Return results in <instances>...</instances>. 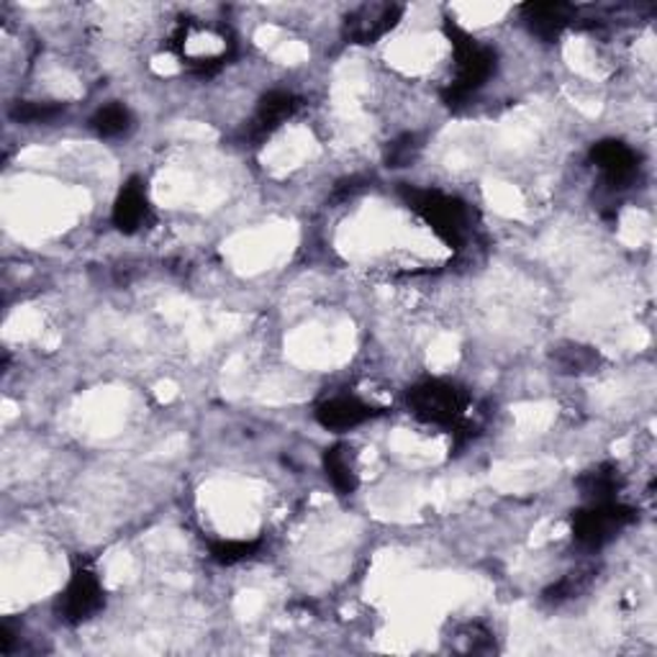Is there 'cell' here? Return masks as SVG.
<instances>
[{
  "label": "cell",
  "instance_id": "19",
  "mask_svg": "<svg viewBox=\"0 0 657 657\" xmlns=\"http://www.w3.org/2000/svg\"><path fill=\"white\" fill-rule=\"evenodd\" d=\"M591 578H593V573H583V571L567 573L563 581H557L555 586H550L548 591H544V601H550V604H563V601H571L591 586Z\"/></svg>",
  "mask_w": 657,
  "mask_h": 657
},
{
  "label": "cell",
  "instance_id": "4",
  "mask_svg": "<svg viewBox=\"0 0 657 657\" xmlns=\"http://www.w3.org/2000/svg\"><path fill=\"white\" fill-rule=\"evenodd\" d=\"M406 404L411 414L431 427L458 429L470 408L468 390L450 380H424L408 390Z\"/></svg>",
  "mask_w": 657,
  "mask_h": 657
},
{
  "label": "cell",
  "instance_id": "22",
  "mask_svg": "<svg viewBox=\"0 0 657 657\" xmlns=\"http://www.w3.org/2000/svg\"><path fill=\"white\" fill-rule=\"evenodd\" d=\"M365 188V182L363 180H357V178H352V180H344L340 188H336V196L340 198H352L357 194V190H363Z\"/></svg>",
  "mask_w": 657,
  "mask_h": 657
},
{
  "label": "cell",
  "instance_id": "13",
  "mask_svg": "<svg viewBox=\"0 0 657 657\" xmlns=\"http://www.w3.org/2000/svg\"><path fill=\"white\" fill-rule=\"evenodd\" d=\"M622 472L612 462H601L578 478V491L588 503L614 501L616 493L622 491Z\"/></svg>",
  "mask_w": 657,
  "mask_h": 657
},
{
  "label": "cell",
  "instance_id": "14",
  "mask_svg": "<svg viewBox=\"0 0 657 657\" xmlns=\"http://www.w3.org/2000/svg\"><path fill=\"white\" fill-rule=\"evenodd\" d=\"M324 470L328 483L336 488V493L352 496L357 491L359 478H357V465H355V452L347 445H334L324 452Z\"/></svg>",
  "mask_w": 657,
  "mask_h": 657
},
{
  "label": "cell",
  "instance_id": "15",
  "mask_svg": "<svg viewBox=\"0 0 657 657\" xmlns=\"http://www.w3.org/2000/svg\"><path fill=\"white\" fill-rule=\"evenodd\" d=\"M132 124V111L124 103H108V106L95 111V116L91 118L93 132L103 136V139H116V136L129 132Z\"/></svg>",
  "mask_w": 657,
  "mask_h": 657
},
{
  "label": "cell",
  "instance_id": "7",
  "mask_svg": "<svg viewBox=\"0 0 657 657\" xmlns=\"http://www.w3.org/2000/svg\"><path fill=\"white\" fill-rule=\"evenodd\" d=\"M404 6L398 3H363L344 19V39L352 44H375L398 27Z\"/></svg>",
  "mask_w": 657,
  "mask_h": 657
},
{
  "label": "cell",
  "instance_id": "10",
  "mask_svg": "<svg viewBox=\"0 0 657 657\" xmlns=\"http://www.w3.org/2000/svg\"><path fill=\"white\" fill-rule=\"evenodd\" d=\"M378 414H380L378 408L365 404V400H359L355 396H334V398L324 400V404H319L316 421L326 429L344 431V429H355V427H359V424L375 419Z\"/></svg>",
  "mask_w": 657,
  "mask_h": 657
},
{
  "label": "cell",
  "instance_id": "16",
  "mask_svg": "<svg viewBox=\"0 0 657 657\" xmlns=\"http://www.w3.org/2000/svg\"><path fill=\"white\" fill-rule=\"evenodd\" d=\"M552 359H555L560 373H567V375L591 373L593 367L598 365L596 352L591 347H581V344H565V347H557Z\"/></svg>",
  "mask_w": 657,
  "mask_h": 657
},
{
  "label": "cell",
  "instance_id": "9",
  "mask_svg": "<svg viewBox=\"0 0 657 657\" xmlns=\"http://www.w3.org/2000/svg\"><path fill=\"white\" fill-rule=\"evenodd\" d=\"M114 227L122 231V234H136L152 221V204L147 196V188L139 178H132L118 194L114 204Z\"/></svg>",
  "mask_w": 657,
  "mask_h": 657
},
{
  "label": "cell",
  "instance_id": "1",
  "mask_svg": "<svg viewBox=\"0 0 657 657\" xmlns=\"http://www.w3.org/2000/svg\"><path fill=\"white\" fill-rule=\"evenodd\" d=\"M445 34L452 44L455 77H452V83L445 87L442 98L447 106L458 108L465 101L472 98V95H476L480 87H483L488 80L493 77L496 65H499V58H496L493 46L478 42L476 36H470L468 31L458 27V23L447 21Z\"/></svg>",
  "mask_w": 657,
  "mask_h": 657
},
{
  "label": "cell",
  "instance_id": "5",
  "mask_svg": "<svg viewBox=\"0 0 657 657\" xmlns=\"http://www.w3.org/2000/svg\"><path fill=\"white\" fill-rule=\"evenodd\" d=\"M635 519L637 511L616 499L588 503L573 514V540L586 550H598L635 524Z\"/></svg>",
  "mask_w": 657,
  "mask_h": 657
},
{
  "label": "cell",
  "instance_id": "21",
  "mask_svg": "<svg viewBox=\"0 0 657 657\" xmlns=\"http://www.w3.org/2000/svg\"><path fill=\"white\" fill-rule=\"evenodd\" d=\"M465 643V647H460L462 653H488L493 647V639H491V632H486V629H480L478 624H472V627H468L462 632L460 635Z\"/></svg>",
  "mask_w": 657,
  "mask_h": 657
},
{
  "label": "cell",
  "instance_id": "20",
  "mask_svg": "<svg viewBox=\"0 0 657 657\" xmlns=\"http://www.w3.org/2000/svg\"><path fill=\"white\" fill-rule=\"evenodd\" d=\"M419 149H421V144L414 134H400L388 144L386 163H388V167H408L416 157H419Z\"/></svg>",
  "mask_w": 657,
  "mask_h": 657
},
{
  "label": "cell",
  "instance_id": "6",
  "mask_svg": "<svg viewBox=\"0 0 657 657\" xmlns=\"http://www.w3.org/2000/svg\"><path fill=\"white\" fill-rule=\"evenodd\" d=\"M103 606H106V591H103L101 578L87 567H77L70 575L65 591L60 593V619L77 627V624L91 622Z\"/></svg>",
  "mask_w": 657,
  "mask_h": 657
},
{
  "label": "cell",
  "instance_id": "8",
  "mask_svg": "<svg viewBox=\"0 0 657 657\" xmlns=\"http://www.w3.org/2000/svg\"><path fill=\"white\" fill-rule=\"evenodd\" d=\"M591 163L604 175L606 186L627 188L635 182L639 170L637 152L619 139H604L591 147Z\"/></svg>",
  "mask_w": 657,
  "mask_h": 657
},
{
  "label": "cell",
  "instance_id": "11",
  "mask_svg": "<svg viewBox=\"0 0 657 657\" xmlns=\"http://www.w3.org/2000/svg\"><path fill=\"white\" fill-rule=\"evenodd\" d=\"M299 106L301 101L295 98L291 91L264 93L250 122V136H254V139H264V136H270L272 132L280 129L288 118H293Z\"/></svg>",
  "mask_w": 657,
  "mask_h": 657
},
{
  "label": "cell",
  "instance_id": "18",
  "mask_svg": "<svg viewBox=\"0 0 657 657\" xmlns=\"http://www.w3.org/2000/svg\"><path fill=\"white\" fill-rule=\"evenodd\" d=\"M65 114V106L60 103H34V101H21L15 103L11 116L21 124H52L54 118Z\"/></svg>",
  "mask_w": 657,
  "mask_h": 657
},
{
  "label": "cell",
  "instance_id": "12",
  "mask_svg": "<svg viewBox=\"0 0 657 657\" xmlns=\"http://www.w3.org/2000/svg\"><path fill=\"white\" fill-rule=\"evenodd\" d=\"M529 29L544 42H552L571 27L575 19V8L571 3H529L522 8Z\"/></svg>",
  "mask_w": 657,
  "mask_h": 657
},
{
  "label": "cell",
  "instance_id": "3",
  "mask_svg": "<svg viewBox=\"0 0 657 657\" xmlns=\"http://www.w3.org/2000/svg\"><path fill=\"white\" fill-rule=\"evenodd\" d=\"M406 206L450 247L460 250L470 237V213L462 200L431 188H400Z\"/></svg>",
  "mask_w": 657,
  "mask_h": 657
},
{
  "label": "cell",
  "instance_id": "2",
  "mask_svg": "<svg viewBox=\"0 0 657 657\" xmlns=\"http://www.w3.org/2000/svg\"><path fill=\"white\" fill-rule=\"evenodd\" d=\"M170 50L194 75H213L234 54V36L216 23L180 21L170 36Z\"/></svg>",
  "mask_w": 657,
  "mask_h": 657
},
{
  "label": "cell",
  "instance_id": "17",
  "mask_svg": "<svg viewBox=\"0 0 657 657\" xmlns=\"http://www.w3.org/2000/svg\"><path fill=\"white\" fill-rule=\"evenodd\" d=\"M262 548V540H219L211 544V560L219 565H239L254 557Z\"/></svg>",
  "mask_w": 657,
  "mask_h": 657
}]
</instances>
